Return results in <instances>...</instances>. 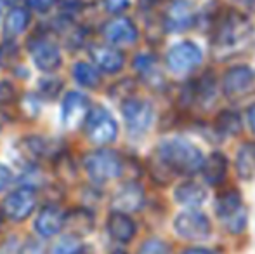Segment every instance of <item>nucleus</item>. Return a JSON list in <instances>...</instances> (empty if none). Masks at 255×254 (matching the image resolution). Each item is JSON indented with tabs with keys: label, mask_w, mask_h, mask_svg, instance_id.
I'll return each mask as SVG.
<instances>
[{
	"label": "nucleus",
	"mask_w": 255,
	"mask_h": 254,
	"mask_svg": "<svg viewBox=\"0 0 255 254\" xmlns=\"http://www.w3.org/2000/svg\"><path fill=\"white\" fill-rule=\"evenodd\" d=\"M144 206V190L137 183H127L113 197V207L118 213H137Z\"/></svg>",
	"instance_id": "obj_16"
},
{
	"label": "nucleus",
	"mask_w": 255,
	"mask_h": 254,
	"mask_svg": "<svg viewBox=\"0 0 255 254\" xmlns=\"http://www.w3.org/2000/svg\"><path fill=\"white\" fill-rule=\"evenodd\" d=\"M215 211L229 234H242L247 228V211L242 202V193L235 188L221 193L215 202Z\"/></svg>",
	"instance_id": "obj_4"
},
{
	"label": "nucleus",
	"mask_w": 255,
	"mask_h": 254,
	"mask_svg": "<svg viewBox=\"0 0 255 254\" xmlns=\"http://www.w3.org/2000/svg\"><path fill=\"white\" fill-rule=\"evenodd\" d=\"M2 126H3V117L0 115V129H2Z\"/></svg>",
	"instance_id": "obj_44"
},
{
	"label": "nucleus",
	"mask_w": 255,
	"mask_h": 254,
	"mask_svg": "<svg viewBox=\"0 0 255 254\" xmlns=\"http://www.w3.org/2000/svg\"><path fill=\"white\" fill-rule=\"evenodd\" d=\"M122 113H124L128 132L134 136L146 132L153 122V106L148 101H142V99H125L124 105H122Z\"/></svg>",
	"instance_id": "obj_9"
},
{
	"label": "nucleus",
	"mask_w": 255,
	"mask_h": 254,
	"mask_svg": "<svg viewBox=\"0 0 255 254\" xmlns=\"http://www.w3.org/2000/svg\"><path fill=\"white\" fill-rule=\"evenodd\" d=\"M28 7L35 12H47L52 9V5L56 3V0H26Z\"/></svg>",
	"instance_id": "obj_34"
},
{
	"label": "nucleus",
	"mask_w": 255,
	"mask_h": 254,
	"mask_svg": "<svg viewBox=\"0 0 255 254\" xmlns=\"http://www.w3.org/2000/svg\"><path fill=\"white\" fill-rule=\"evenodd\" d=\"M28 52L33 59L35 66L45 73H52L61 66L63 56L56 42L47 35H37L28 42Z\"/></svg>",
	"instance_id": "obj_6"
},
{
	"label": "nucleus",
	"mask_w": 255,
	"mask_h": 254,
	"mask_svg": "<svg viewBox=\"0 0 255 254\" xmlns=\"http://www.w3.org/2000/svg\"><path fill=\"white\" fill-rule=\"evenodd\" d=\"M156 160L170 174L191 176L203 169L205 159L198 146L186 139H167L156 150Z\"/></svg>",
	"instance_id": "obj_2"
},
{
	"label": "nucleus",
	"mask_w": 255,
	"mask_h": 254,
	"mask_svg": "<svg viewBox=\"0 0 255 254\" xmlns=\"http://www.w3.org/2000/svg\"><path fill=\"white\" fill-rule=\"evenodd\" d=\"M89 112H91V106H89L87 96L78 91L66 92L63 105H61V120L64 126L73 131L80 124H85Z\"/></svg>",
	"instance_id": "obj_10"
},
{
	"label": "nucleus",
	"mask_w": 255,
	"mask_h": 254,
	"mask_svg": "<svg viewBox=\"0 0 255 254\" xmlns=\"http://www.w3.org/2000/svg\"><path fill=\"white\" fill-rule=\"evenodd\" d=\"M59 91H61L59 78H44V80H40V92L45 98H56Z\"/></svg>",
	"instance_id": "obj_31"
},
{
	"label": "nucleus",
	"mask_w": 255,
	"mask_h": 254,
	"mask_svg": "<svg viewBox=\"0 0 255 254\" xmlns=\"http://www.w3.org/2000/svg\"><path fill=\"white\" fill-rule=\"evenodd\" d=\"M38 202L37 190L35 187L30 185H23V187L16 188L5 197L2 204V211L5 218L12 221H24L26 218L31 216Z\"/></svg>",
	"instance_id": "obj_7"
},
{
	"label": "nucleus",
	"mask_w": 255,
	"mask_h": 254,
	"mask_svg": "<svg viewBox=\"0 0 255 254\" xmlns=\"http://www.w3.org/2000/svg\"><path fill=\"white\" fill-rule=\"evenodd\" d=\"M108 232H110L111 239L117 242H122V244H127L134 239L135 235V223L128 214L125 213H118V211H113L108 218Z\"/></svg>",
	"instance_id": "obj_18"
},
{
	"label": "nucleus",
	"mask_w": 255,
	"mask_h": 254,
	"mask_svg": "<svg viewBox=\"0 0 255 254\" xmlns=\"http://www.w3.org/2000/svg\"><path fill=\"white\" fill-rule=\"evenodd\" d=\"M30 10L24 7H12L5 17V35L7 37H17V35L24 33L28 26H30Z\"/></svg>",
	"instance_id": "obj_22"
},
{
	"label": "nucleus",
	"mask_w": 255,
	"mask_h": 254,
	"mask_svg": "<svg viewBox=\"0 0 255 254\" xmlns=\"http://www.w3.org/2000/svg\"><path fill=\"white\" fill-rule=\"evenodd\" d=\"M182 254H217L215 251H210V249H203V248H195V249H188Z\"/></svg>",
	"instance_id": "obj_39"
},
{
	"label": "nucleus",
	"mask_w": 255,
	"mask_h": 254,
	"mask_svg": "<svg viewBox=\"0 0 255 254\" xmlns=\"http://www.w3.org/2000/svg\"><path fill=\"white\" fill-rule=\"evenodd\" d=\"M2 3H7V5H12V3H16L17 0H0Z\"/></svg>",
	"instance_id": "obj_41"
},
{
	"label": "nucleus",
	"mask_w": 255,
	"mask_h": 254,
	"mask_svg": "<svg viewBox=\"0 0 255 254\" xmlns=\"http://www.w3.org/2000/svg\"><path fill=\"white\" fill-rule=\"evenodd\" d=\"M10 180H12V174L7 169L5 166H0V192H3L7 187H9Z\"/></svg>",
	"instance_id": "obj_36"
},
{
	"label": "nucleus",
	"mask_w": 255,
	"mask_h": 254,
	"mask_svg": "<svg viewBox=\"0 0 255 254\" xmlns=\"http://www.w3.org/2000/svg\"><path fill=\"white\" fill-rule=\"evenodd\" d=\"M3 216H5V214H3V211L0 209V225H2V220H3Z\"/></svg>",
	"instance_id": "obj_43"
},
{
	"label": "nucleus",
	"mask_w": 255,
	"mask_h": 254,
	"mask_svg": "<svg viewBox=\"0 0 255 254\" xmlns=\"http://www.w3.org/2000/svg\"><path fill=\"white\" fill-rule=\"evenodd\" d=\"M202 63V51L193 42H181L167 52V64L174 73H188Z\"/></svg>",
	"instance_id": "obj_11"
},
{
	"label": "nucleus",
	"mask_w": 255,
	"mask_h": 254,
	"mask_svg": "<svg viewBox=\"0 0 255 254\" xmlns=\"http://www.w3.org/2000/svg\"><path fill=\"white\" fill-rule=\"evenodd\" d=\"M96 218L89 209H71L66 213V227L71 235L84 237L94 230Z\"/></svg>",
	"instance_id": "obj_19"
},
{
	"label": "nucleus",
	"mask_w": 255,
	"mask_h": 254,
	"mask_svg": "<svg viewBox=\"0 0 255 254\" xmlns=\"http://www.w3.org/2000/svg\"><path fill=\"white\" fill-rule=\"evenodd\" d=\"M0 59H2V56H0Z\"/></svg>",
	"instance_id": "obj_47"
},
{
	"label": "nucleus",
	"mask_w": 255,
	"mask_h": 254,
	"mask_svg": "<svg viewBox=\"0 0 255 254\" xmlns=\"http://www.w3.org/2000/svg\"><path fill=\"white\" fill-rule=\"evenodd\" d=\"M240 2H252V0H240Z\"/></svg>",
	"instance_id": "obj_45"
},
{
	"label": "nucleus",
	"mask_w": 255,
	"mask_h": 254,
	"mask_svg": "<svg viewBox=\"0 0 255 254\" xmlns=\"http://www.w3.org/2000/svg\"><path fill=\"white\" fill-rule=\"evenodd\" d=\"M236 169L243 180H250L255 173V146L243 145L236 157Z\"/></svg>",
	"instance_id": "obj_25"
},
{
	"label": "nucleus",
	"mask_w": 255,
	"mask_h": 254,
	"mask_svg": "<svg viewBox=\"0 0 255 254\" xmlns=\"http://www.w3.org/2000/svg\"><path fill=\"white\" fill-rule=\"evenodd\" d=\"M174 228L182 239L193 242L207 241L210 237V221L200 211H186L181 213L174 221Z\"/></svg>",
	"instance_id": "obj_8"
},
{
	"label": "nucleus",
	"mask_w": 255,
	"mask_h": 254,
	"mask_svg": "<svg viewBox=\"0 0 255 254\" xmlns=\"http://www.w3.org/2000/svg\"><path fill=\"white\" fill-rule=\"evenodd\" d=\"M254 33V26L245 14L238 10H226L214 24L212 31V47L219 59L238 52Z\"/></svg>",
	"instance_id": "obj_1"
},
{
	"label": "nucleus",
	"mask_w": 255,
	"mask_h": 254,
	"mask_svg": "<svg viewBox=\"0 0 255 254\" xmlns=\"http://www.w3.org/2000/svg\"><path fill=\"white\" fill-rule=\"evenodd\" d=\"M84 167L87 176L91 178V181L101 185L122 176V173H124V160L113 150L99 148L85 157Z\"/></svg>",
	"instance_id": "obj_3"
},
{
	"label": "nucleus",
	"mask_w": 255,
	"mask_h": 254,
	"mask_svg": "<svg viewBox=\"0 0 255 254\" xmlns=\"http://www.w3.org/2000/svg\"><path fill=\"white\" fill-rule=\"evenodd\" d=\"M21 108H23V112L26 113L28 117H31V119H35V117L40 115L42 112V99L38 94H26L23 98V103H21Z\"/></svg>",
	"instance_id": "obj_29"
},
{
	"label": "nucleus",
	"mask_w": 255,
	"mask_h": 254,
	"mask_svg": "<svg viewBox=\"0 0 255 254\" xmlns=\"http://www.w3.org/2000/svg\"><path fill=\"white\" fill-rule=\"evenodd\" d=\"M82 249H84V246L80 242V237L68 234L57 239L51 249V254H82Z\"/></svg>",
	"instance_id": "obj_28"
},
{
	"label": "nucleus",
	"mask_w": 255,
	"mask_h": 254,
	"mask_svg": "<svg viewBox=\"0 0 255 254\" xmlns=\"http://www.w3.org/2000/svg\"><path fill=\"white\" fill-rule=\"evenodd\" d=\"M215 129L224 136H235L242 131V119L236 112L224 110L215 119Z\"/></svg>",
	"instance_id": "obj_27"
},
{
	"label": "nucleus",
	"mask_w": 255,
	"mask_h": 254,
	"mask_svg": "<svg viewBox=\"0 0 255 254\" xmlns=\"http://www.w3.org/2000/svg\"><path fill=\"white\" fill-rule=\"evenodd\" d=\"M0 254H23V248H19L16 241H7L0 248Z\"/></svg>",
	"instance_id": "obj_35"
},
{
	"label": "nucleus",
	"mask_w": 255,
	"mask_h": 254,
	"mask_svg": "<svg viewBox=\"0 0 255 254\" xmlns=\"http://www.w3.org/2000/svg\"><path fill=\"white\" fill-rule=\"evenodd\" d=\"M203 178L208 185H221L228 174V159L222 153L214 152L203 164Z\"/></svg>",
	"instance_id": "obj_20"
},
{
	"label": "nucleus",
	"mask_w": 255,
	"mask_h": 254,
	"mask_svg": "<svg viewBox=\"0 0 255 254\" xmlns=\"http://www.w3.org/2000/svg\"><path fill=\"white\" fill-rule=\"evenodd\" d=\"M73 78L78 85L87 89H96L101 84V73L98 71V68L91 63L85 61H77L73 64Z\"/></svg>",
	"instance_id": "obj_23"
},
{
	"label": "nucleus",
	"mask_w": 255,
	"mask_h": 254,
	"mask_svg": "<svg viewBox=\"0 0 255 254\" xmlns=\"http://www.w3.org/2000/svg\"><path fill=\"white\" fill-rule=\"evenodd\" d=\"M142 2H144L146 5H154V3H158L160 0H142Z\"/></svg>",
	"instance_id": "obj_40"
},
{
	"label": "nucleus",
	"mask_w": 255,
	"mask_h": 254,
	"mask_svg": "<svg viewBox=\"0 0 255 254\" xmlns=\"http://www.w3.org/2000/svg\"><path fill=\"white\" fill-rule=\"evenodd\" d=\"M247 119H249V126L250 129L255 132V103L249 108V112H247Z\"/></svg>",
	"instance_id": "obj_38"
},
{
	"label": "nucleus",
	"mask_w": 255,
	"mask_h": 254,
	"mask_svg": "<svg viewBox=\"0 0 255 254\" xmlns=\"http://www.w3.org/2000/svg\"><path fill=\"white\" fill-rule=\"evenodd\" d=\"M85 136L91 143L98 146H106L113 143L118 136V124L115 117L103 106H96L89 112L84 124Z\"/></svg>",
	"instance_id": "obj_5"
},
{
	"label": "nucleus",
	"mask_w": 255,
	"mask_h": 254,
	"mask_svg": "<svg viewBox=\"0 0 255 254\" xmlns=\"http://www.w3.org/2000/svg\"><path fill=\"white\" fill-rule=\"evenodd\" d=\"M134 68L141 78L148 84H154L156 78H161V75L158 73V63L151 54H139L134 59Z\"/></svg>",
	"instance_id": "obj_26"
},
{
	"label": "nucleus",
	"mask_w": 255,
	"mask_h": 254,
	"mask_svg": "<svg viewBox=\"0 0 255 254\" xmlns=\"http://www.w3.org/2000/svg\"><path fill=\"white\" fill-rule=\"evenodd\" d=\"M255 73L252 68L249 66H235L228 70L222 80V89L224 94L229 98H238V96H245L254 89Z\"/></svg>",
	"instance_id": "obj_14"
},
{
	"label": "nucleus",
	"mask_w": 255,
	"mask_h": 254,
	"mask_svg": "<svg viewBox=\"0 0 255 254\" xmlns=\"http://www.w3.org/2000/svg\"><path fill=\"white\" fill-rule=\"evenodd\" d=\"M28 152L35 157H52L59 152V143L45 136H28L24 139Z\"/></svg>",
	"instance_id": "obj_24"
},
{
	"label": "nucleus",
	"mask_w": 255,
	"mask_h": 254,
	"mask_svg": "<svg viewBox=\"0 0 255 254\" xmlns=\"http://www.w3.org/2000/svg\"><path fill=\"white\" fill-rule=\"evenodd\" d=\"M92 61L99 70L106 71V73H117L124 68L125 58L117 47L113 45H104V44H96L89 49Z\"/></svg>",
	"instance_id": "obj_17"
},
{
	"label": "nucleus",
	"mask_w": 255,
	"mask_h": 254,
	"mask_svg": "<svg viewBox=\"0 0 255 254\" xmlns=\"http://www.w3.org/2000/svg\"><path fill=\"white\" fill-rule=\"evenodd\" d=\"M111 254H127V253H125V251H122V249H117V251H113Z\"/></svg>",
	"instance_id": "obj_42"
},
{
	"label": "nucleus",
	"mask_w": 255,
	"mask_h": 254,
	"mask_svg": "<svg viewBox=\"0 0 255 254\" xmlns=\"http://www.w3.org/2000/svg\"><path fill=\"white\" fill-rule=\"evenodd\" d=\"M139 254H170V246L160 239H149L141 246Z\"/></svg>",
	"instance_id": "obj_30"
},
{
	"label": "nucleus",
	"mask_w": 255,
	"mask_h": 254,
	"mask_svg": "<svg viewBox=\"0 0 255 254\" xmlns=\"http://www.w3.org/2000/svg\"><path fill=\"white\" fill-rule=\"evenodd\" d=\"M103 35L113 45H132L139 37L134 21L125 16H115L103 24Z\"/></svg>",
	"instance_id": "obj_12"
},
{
	"label": "nucleus",
	"mask_w": 255,
	"mask_h": 254,
	"mask_svg": "<svg viewBox=\"0 0 255 254\" xmlns=\"http://www.w3.org/2000/svg\"><path fill=\"white\" fill-rule=\"evenodd\" d=\"M23 254H45L44 253V246L38 244V242H26L23 246Z\"/></svg>",
	"instance_id": "obj_37"
},
{
	"label": "nucleus",
	"mask_w": 255,
	"mask_h": 254,
	"mask_svg": "<svg viewBox=\"0 0 255 254\" xmlns=\"http://www.w3.org/2000/svg\"><path fill=\"white\" fill-rule=\"evenodd\" d=\"M103 2H104L106 10H110L111 14H120L127 9L130 0H103Z\"/></svg>",
	"instance_id": "obj_33"
},
{
	"label": "nucleus",
	"mask_w": 255,
	"mask_h": 254,
	"mask_svg": "<svg viewBox=\"0 0 255 254\" xmlns=\"http://www.w3.org/2000/svg\"><path fill=\"white\" fill-rule=\"evenodd\" d=\"M16 98V91H14L12 84L7 80H0V106L10 105Z\"/></svg>",
	"instance_id": "obj_32"
},
{
	"label": "nucleus",
	"mask_w": 255,
	"mask_h": 254,
	"mask_svg": "<svg viewBox=\"0 0 255 254\" xmlns=\"http://www.w3.org/2000/svg\"><path fill=\"white\" fill-rule=\"evenodd\" d=\"M195 23V10L184 0L174 2L165 12V28L174 33H181L193 26Z\"/></svg>",
	"instance_id": "obj_15"
},
{
	"label": "nucleus",
	"mask_w": 255,
	"mask_h": 254,
	"mask_svg": "<svg viewBox=\"0 0 255 254\" xmlns=\"http://www.w3.org/2000/svg\"><path fill=\"white\" fill-rule=\"evenodd\" d=\"M64 227H66V213L61 207L52 206V204L42 207V211L35 218L33 223L35 232L44 239L56 237Z\"/></svg>",
	"instance_id": "obj_13"
},
{
	"label": "nucleus",
	"mask_w": 255,
	"mask_h": 254,
	"mask_svg": "<svg viewBox=\"0 0 255 254\" xmlns=\"http://www.w3.org/2000/svg\"><path fill=\"white\" fill-rule=\"evenodd\" d=\"M175 200L182 206H188V207H198L202 206L207 199V192L202 185L195 183V181H188V183H182L175 188L174 192Z\"/></svg>",
	"instance_id": "obj_21"
},
{
	"label": "nucleus",
	"mask_w": 255,
	"mask_h": 254,
	"mask_svg": "<svg viewBox=\"0 0 255 254\" xmlns=\"http://www.w3.org/2000/svg\"><path fill=\"white\" fill-rule=\"evenodd\" d=\"M0 16H2V7H0Z\"/></svg>",
	"instance_id": "obj_46"
}]
</instances>
